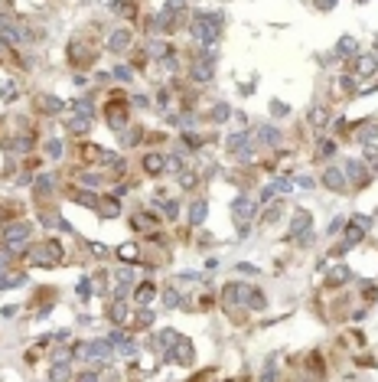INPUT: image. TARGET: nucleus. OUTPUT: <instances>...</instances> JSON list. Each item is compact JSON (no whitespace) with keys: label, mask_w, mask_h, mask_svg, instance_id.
I'll return each instance as SVG.
<instances>
[{"label":"nucleus","mask_w":378,"mask_h":382,"mask_svg":"<svg viewBox=\"0 0 378 382\" xmlns=\"http://www.w3.org/2000/svg\"><path fill=\"white\" fill-rule=\"evenodd\" d=\"M33 235V226L30 222H13V226H7L3 229V242L7 245H13V248H20V245H26V239Z\"/></svg>","instance_id":"f257e3e1"},{"label":"nucleus","mask_w":378,"mask_h":382,"mask_svg":"<svg viewBox=\"0 0 378 382\" xmlns=\"http://www.w3.org/2000/svg\"><path fill=\"white\" fill-rule=\"evenodd\" d=\"M216 30H218L216 17H196L193 20V33L199 36V39H216Z\"/></svg>","instance_id":"f03ea898"},{"label":"nucleus","mask_w":378,"mask_h":382,"mask_svg":"<svg viewBox=\"0 0 378 382\" xmlns=\"http://www.w3.org/2000/svg\"><path fill=\"white\" fill-rule=\"evenodd\" d=\"M189 76L199 78V82H209V78L216 76V62H212V59H199V62L189 66Z\"/></svg>","instance_id":"7ed1b4c3"},{"label":"nucleus","mask_w":378,"mask_h":382,"mask_svg":"<svg viewBox=\"0 0 378 382\" xmlns=\"http://www.w3.org/2000/svg\"><path fill=\"white\" fill-rule=\"evenodd\" d=\"M108 346H111V340H95V343H88V346H78V349L85 353L88 360H108Z\"/></svg>","instance_id":"20e7f679"},{"label":"nucleus","mask_w":378,"mask_h":382,"mask_svg":"<svg viewBox=\"0 0 378 382\" xmlns=\"http://www.w3.org/2000/svg\"><path fill=\"white\" fill-rule=\"evenodd\" d=\"M326 186H329V190H346V173H342V170H326Z\"/></svg>","instance_id":"39448f33"},{"label":"nucleus","mask_w":378,"mask_h":382,"mask_svg":"<svg viewBox=\"0 0 378 382\" xmlns=\"http://www.w3.org/2000/svg\"><path fill=\"white\" fill-rule=\"evenodd\" d=\"M124 121H127L124 108H121V105H114V108H111V105H108V124H111V128H124Z\"/></svg>","instance_id":"423d86ee"},{"label":"nucleus","mask_w":378,"mask_h":382,"mask_svg":"<svg viewBox=\"0 0 378 382\" xmlns=\"http://www.w3.org/2000/svg\"><path fill=\"white\" fill-rule=\"evenodd\" d=\"M111 343H114V346H121V353H134V343H130L121 330H114V333H111Z\"/></svg>","instance_id":"0eeeda50"},{"label":"nucleus","mask_w":378,"mask_h":382,"mask_svg":"<svg viewBox=\"0 0 378 382\" xmlns=\"http://www.w3.org/2000/svg\"><path fill=\"white\" fill-rule=\"evenodd\" d=\"M176 360H180V363H189V360H193V346H189V343H183V340H176Z\"/></svg>","instance_id":"6e6552de"},{"label":"nucleus","mask_w":378,"mask_h":382,"mask_svg":"<svg viewBox=\"0 0 378 382\" xmlns=\"http://www.w3.org/2000/svg\"><path fill=\"white\" fill-rule=\"evenodd\" d=\"M251 212H254V206H251L248 199H238V203H235V216H238V222H241V219H248Z\"/></svg>","instance_id":"1a4fd4ad"},{"label":"nucleus","mask_w":378,"mask_h":382,"mask_svg":"<svg viewBox=\"0 0 378 382\" xmlns=\"http://www.w3.org/2000/svg\"><path fill=\"white\" fill-rule=\"evenodd\" d=\"M153 294H157V291H153V284H141V287H137V301H141V304H150Z\"/></svg>","instance_id":"9d476101"},{"label":"nucleus","mask_w":378,"mask_h":382,"mask_svg":"<svg viewBox=\"0 0 378 382\" xmlns=\"http://www.w3.org/2000/svg\"><path fill=\"white\" fill-rule=\"evenodd\" d=\"M111 317H114L118 324H124V320H127V307H124V301H114V307H111Z\"/></svg>","instance_id":"9b49d317"},{"label":"nucleus","mask_w":378,"mask_h":382,"mask_svg":"<svg viewBox=\"0 0 378 382\" xmlns=\"http://www.w3.org/2000/svg\"><path fill=\"white\" fill-rule=\"evenodd\" d=\"M306 226H310V216H306V212H297V216H293V235H297V232H303Z\"/></svg>","instance_id":"f8f14e48"},{"label":"nucleus","mask_w":378,"mask_h":382,"mask_svg":"<svg viewBox=\"0 0 378 382\" xmlns=\"http://www.w3.org/2000/svg\"><path fill=\"white\" fill-rule=\"evenodd\" d=\"M144 167H147V173H157V170H160V167H163V157H157V153H150V157L144 160Z\"/></svg>","instance_id":"ddd939ff"},{"label":"nucleus","mask_w":378,"mask_h":382,"mask_svg":"<svg viewBox=\"0 0 378 382\" xmlns=\"http://www.w3.org/2000/svg\"><path fill=\"white\" fill-rule=\"evenodd\" d=\"M36 105L46 108V111H59V108H62V101H55V98H36Z\"/></svg>","instance_id":"4468645a"},{"label":"nucleus","mask_w":378,"mask_h":382,"mask_svg":"<svg viewBox=\"0 0 378 382\" xmlns=\"http://www.w3.org/2000/svg\"><path fill=\"white\" fill-rule=\"evenodd\" d=\"M127 43H130V39H127V33L121 30V33H114V39H111V49H124Z\"/></svg>","instance_id":"2eb2a0df"},{"label":"nucleus","mask_w":378,"mask_h":382,"mask_svg":"<svg viewBox=\"0 0 378 382\" xmlns=\"http://www.w3.org/2000/svg\"><path fill=\"white\" fill-rule=\"evenodd\" d=\"M189 216H193V222H202V216H205V203H193Z\"/></svg>","instance_id":"dca6fc26"},{"label":"nucleus","mask_w":378,"mask_h":382,"mask_svg":"<svg viewBox=\"0 0 378 382\" xmlns=\"http://www.w3.org/2000/svg\"><path fill=\"white\" fill-rule=\"evenodd\" d=\"M228 147H232V153L245 151V134H235V137H232V144H228Z\"/></svg>","instance_id":"f3484780"},{"label":"nucleus","mask_w":378,"mask_h":382,"mask_svg":"<svg viewBox=\"0 0 378 382\" xmlns=\"http://www.w3.org/2000/svg\"><path fill=\"white\" fill-rule=\"evenodd\" d=\"M346 170H349V173H352V176H356L359 183L365 180V173H362V164H346Z\"/></svg>","instance_id":"a211bd4d"},{"label":"nucleus","mask_w":378,"mask_h":382,"mask_svg":"<svg viewBox=\"0 0 378 382\" xmlns=\"http://www.w3.org/2000/svg\"><path fill=\"white\" fill-rule=\"evenodd\" d=\"M65 376H69V366H55V369H53V379L55 382H65Z\"/></svg>","instance_id":"6ab92c4d"},{"label":"nucleus","mask_w":378,"mask_h":382,"mask_svg":"<svg viewBox=\"0 0 378 382\" xmlns=\"http://www.w3.org/2000/svg\"><path fill=\"white\" fill-rule=\"evenodd\" d=\"M121 258H124V262L137 258V248H134V245H124V248H121Z\"/></svg>","instance_id":"aec40b11"},{"label":"nucleus","mask_w":378,"mask_h":382,"mask_svg":"<svg viewBox=\"0 0 378 382\" xmlns=\"http://www.w3.org/2000/svg\"><path fill=\"white\" fill-rule=\"evenodd\" d=\"M153 317H150V310H141V314H137V320H134V324H137V327H147V324H150Z\"/></svg>","instance_id":"412c9836"},{"label":"nucleus","mask_w":378,"mask_h":382,"mask_svg":"<svg viewBox=\"0 0 378 382\" xmlns=\"http://www.w3.org/2000/svg\"><path fill=\"white\" fill-rule=\"evenodd\" d=\"M261 137H264L268 144H274L277 141V131H274V128H261Z\"/></svg>","instance_id":"4be33fe9"},{"label":"nucleus","mask_w":378,"mask_h":382,"mask_svg":"<svg viewBox=\"0 0 378 382\" xmlns=\"http://www.w3.org/2000/svg\"><path fill=\"white\" fill-rule=\"evenodd\" d=\"M212 118H216V121H225V118H228V108H225V105H218V108L212 111Z\"/></svg>","instance_id":"5701e85b"},{"label":"nucleus","mask_w":378,"mask_h":382,"mask_svg":"<svg viewBox=\"0 0 378 382\" xmlns=\"http://www.w3.org/2000/svg\"><path fill=\"white\" fill-rule=\"evenodd\" d=\"M359 62H362L359 72H372V69H375V59H359Z\"/></svg>","instance_id":"b1692460"},{"label":"nucleus","mask_w":378,"mask_h":382,"mask_svg":"<svg viewBox=\"0 0 378 382\" xmlns=\"http://www.w3.org/2000/svg\"><path fill=\"white\" fill-rule=\"evenodd\" d=\"M36 190H43V193H46V190H53V176H43V180L36 183Z\"/></svg>","instance_id":"393cba45"},{"label":"nucleus","mask_w":378,"mask_h":382,"mask_svg":"<svg viewBox=\"0 0 378 382\" xmlns=\"http://www.w3.org/2000/svg\"><path fill=\"white\" fill-rule=\"evenodd\" d=\"M342 278H349V271H346V268H336V274H333V278H329V281H333V284H339V281H342Z\"/></svg>","instance_id":"a878e982"},{"label":"nucleus","mask_w":378,"mask_h":382,"mask_svg":"<svg viewBox=\"0 0 378 382\" xmlns=\"http://www.w3.org/2000/svg\"><path fill=\"white\" fill-rule=\"evenodd\" d=\"M352 49H356L352 39H342V43H339V53H352Z\"/></svg>","instance_id":"bb28decb"},{"label":"nucleus","mask_w":378,"mask_h":382,"mask_svg":"<svg viewBox=\"0 0 378 382\" xmlns=\"http://www.w3.org/2000/svg\"><path fill=\"white\" fill-rule=\"evenodd\" d=\"M166 170H180V157H166Z\"/></svg>","instance_id":"cd10ccee"},{"label":"nucleus","mask_w":378,"mask_h":382,"mask_svg":"<svg viewBox=\"0 0 378 382\" xmlns=\"http://www.w3.org/2000/svg\"><path fill=\"white\" fill-rule=\"evenodd\" d=\"M114 10H118V13H124V17H127V13H130V7H127V3H124V0H118V3H114Z\"/></svg>","instance_id":"c85d7f7f"},{"label":"nucleus","mask_w":378,"mask_h":382,"mask_svg":"<svg viewBox=\"0 0 378 382\" xmlns=\"http://www.w3.org/2000/svg\"><path fill=\"white\" fill-rule=\"evenodd\" d=\"M176 212H180V206H176V203H166V216L176 219Z\"/></svg>","instance_id":"c756f323"},{"label":"nucleus","mask_w":378,"mask_h":382,"mask_svg":"<svg viewBox=\"0 0 378 382\" xmlns=\"http://www.w3.org/2000/svg\"><path fill=\"white\" fill-rule=\"evenodd\" d=\"M17 95V85H3V98H13Z\"/></svg>","instance_id":"7c9ffc66"},{"label":"nucleus","mask_w":378,"mask_h":382,"mask_svg":"<svg viewBox=\"0 0 378 382\" xmlns=\"http://www.w3.org/2000/svg\"><path fill=\"white\" fill-rule=\"evenodd\" d=\"M118 212V203H105V216H114Z\"/></svg>","instance_id":"2f4dec72"},{"label":"nucleus","mask_w":378,"mask_h":382,"mask_svg":"<svg viewBox=\"0 0 378 382\" xmlns=\"http://www.w3.org/2000/svg\"><path fill=\"white\" fill-rule=\"evenodd\" d=\"M75 382H95V372H82V376H78Z\"/></svg>","instance_id":"473e14b6"},{"label":"nucleus","mask_w":378,"mask_h":382,"mask_svg":"<svg viewBox=\"0 0 378 382\" xmlns=\"http://www.w3.org/2000/svg\"><path fill=\"white\" fill-rule=\"evenodd\" d=\"M333 3H336V0H316V7H323V10H329Z\"/></svg>","instance_id":"72a5a7b5"},{"label":"nucleus","mask_w":378,"mask_h":382,"mask_svg":"<svg viewBox=\"0 0 378 382\" xmlns=\"http://www.w3.org/2000/svg\"><path fill=\"white\" fill-rule=\"evenodd\" d=\"M375 46H378V39H375Z\"/></svg>","instance_id":"f704fd0d"}]
</instances>
